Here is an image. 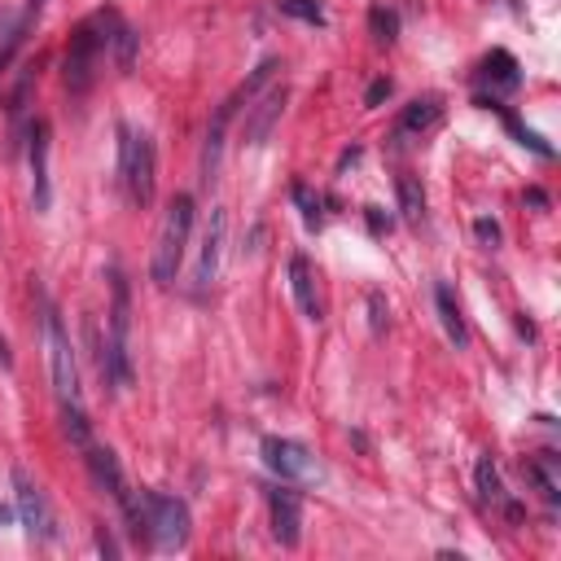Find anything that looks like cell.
<instances>
[{"mask_svg":"<svg viewBox=\"0 0 561 561\" xmlns=\"http://www.w3.org/2000/svg\"><path fill=\"white\" fill-rule=\"evenodd\" d=\"M114 26H118V13H110V9H101V13H92L88 22L75 26V35L66 44V57H61V79H66V88L75 96H83L92 88L96 66H101V53H105Z\"/></svg>","mask_w":561,"mask_h":561,"instance_id":"obj_1","label":"cell"},{"mask_svg":"<svg viewBox=\"0 0 561 561\" xmlns=\"http://www.w3.org/2000/svg\"><path fill=\"white\" fill-rule=\"evenodd\" d=\"M110 294L114 298H110V337L101 346V373L123 390L131 386V294L118 267L110 272Z\"/></svg>","mask_w":561,"mask_h":561,"instance_id":"obj_2","label":"cell"},{"mask_svg":"<svg viewBox=\"0 0 561 561\" xmlns=\"http://www.w3.org/2000/svg\"><path fill=\"white\" fill-rule=\"evenodd\" d=\"M188 232H193V197L175 193L167 215H162V228H158V241H153V259H149L153 285H171L175 280V272L184 263V250H188Z\"/></svg>","mask_w":561,"mask_h":561,"instance_id":"obj_3","label":"cell"},{"mask_svg":"<svg viewBox=\"0 0 561 561\" xmlns=\"http://www.w3.org/2000/svg\"><path fill=\"white\" fill-rule=\"evenodd\" d=\"M188 504L167 495V491H140V535H149L153 548L180 552L188 543Z\"/></svg>","mask_w":561,"mask_h":561,"instance_id":"obj_4","label":"cell"},{"mask_svg":"<svg viewBox=\"0 0 561 561\" xmlns=\"http://www.w3.org/2000/svg\"><path fill=\"white\" fill-rule=\"evenodd\" d=\"M44 342H48V373H53L57 403H61V408H83L75 351H70V337H66V329H61V320H57L53 307H44Z\"/></svg>","mask_w":561,"mask_h":561,"instance_id":"obj_5","label":"cell"},{"mask_svg":"<svg viewBox=\"0 0 561 561\" xmlns=\"http://www.w3.org/2000/svg\"><path fill=\"white\" fill-rule=\"evenodd\" d=\"M153 167H158V158H153V140L145 136V131H127L123 127V153H118V175H123V184H127V197L145 210L149 202H153Z\"/></svg>","mask_w":561,"mask_h":561,"instance_id":"obj_6","label":"cell"},{"mask_svg":"<svg viewBox=\"0 0 561 561\" xmlns=\"http://www.w3.org/2000/svg\"><path fill=\"white\" fill-rule=\"evenodd\" d=\"M263 460H267L272 473L289 478V482H316V478H320L316 456H311L302 443H294V438H267V443H263Z\"/></svg>","mask_w":561,"mask_h":561,"instance_id":"obj_7","label":"cell"},{"mask_svg":"<svg viewBox=\"0 0 561 561\" xmlns=\"http://www.w3.org/2000/svg\"><path fill=\"white\" fill-rule=\"evenodd\" d=\"M13 500H18V517H22V526H26V535L31 539H53V508H48V500H44V491L22 473V469H13Z\"/></svg>","mask_w":561,"mask_h":561,"instance_id":"obj_8","label":"cell"},{"mask_svg":"<svg viewBox=\"0 0 561 561\" xmlns=\"http://www.w3.org/2000/svg\"><path fill=\"white\" fill-rule=\"evenodd\" d=\"M473 482H478V500H482L486 508L504 513L508 522H522V504L504 491V478H500V469H495V460H491V456H482V460L473 465Z\"/></svg>","mask_w":561,"mask_h":561,"instance_id":"obj_9","label":"cell"},{"mask_svg":"<svg viewBox=\"0 0 561 561\" xmlns=\"http://www.w3.org/2000/svg\"><path fill=\"white\" fill-rule=\"evenodd\" d=\"M224 232H228V215L224 206L210 210V224H206V237H202V259H197V294L215 285L219 276V254H224Z\"/></svg>","mask_w":561,"mask_h":561,"instance_id":"obj_10","label":"cell"},{"mask_svg":"<svg viewBox=\"0 0 561 561\" xmlns=\"http://www.w3.org/2000/svg\"><path fill=\"white\" fill-rule=\"evenodd\" d=\"M267 508H272V535L276 543L294 548L302 539V504L294 491H267Z\"/></svg>","mask_w":561,"mask_h":561,"instance_id":"obj_11","label":"cell"},{"mask_svg":"<svg viewBox=\"0 0 561 561\" xmlns=\"http://www.w3.org/2000/svg\"><path fill=\"white\" fill-rule=\"evenodd\" d=\"M31 202L48 210V123L31 127Z\"/></svg>","mask_w":561,"mask_h":561,"instance_id":"obj_12","label":"cell"},{"mask_svg":"<svg viewBox=\"0 0 561 561\" xmlns=\"http://www.w3.org/2000/svg\"><path fill=\"white\" fill-rule=\"evenodd\" d=\"M289 289H294V298H298V307H302V316H307V320H324L320 289H316V267H311L302 254H294V259H289Z\"/></svg>","mask_w":561,"mask_h":561,"instance_id":"obj_13","label":"cell"},{"mask_svg":"<svg viewBox=\"0 0 561 561\" xmlns=\"http://www.w3.org/2000/svg\"><path fill=\"white\" fill-rule=\"evenodd\" d=\"M443 118V101L438 96H416L403 114H399V127H394V136L403 140V136H425L434 123Z\"/></svg>","mask_w":561,"mask_h":561,"instance_id":"obj_14","label":"cell"},{"mask_svg":"<svg viewBox=\"0 0 561 561\" xmlns=\"http://www.w3.org/2000/svg\"><path fill=\"white\" fill-rule=\"evenodd\" d=\"M285 110V88H272L263 101H259V110H254V118H250V127H245V136L259 145L263 136H267V127L276 123V114Z\"/></svg>","mask_w":561,"mask_h":561,"instance_id":"obj_15","label":"cell"},{"mask_svg":"<svg viewBox=\"0 0 561 561\" xmlns=\"http://www.w3.org/2000/svg\"><path fill=\"white\" fill-rule=\"evenodd\" d=\"M434 302H438V320H443V329H447V337L456 342V346H465V320H460V307H456V298H451V289L447 285H434Z\"/></svg>","mask_w":561,"mask_h":561,"instance_id":"obj_16","label":"cell"},{"mask_svg":"<svg viewBox=\"0 0 561 561\" xmlns=\"http://www.w3.org/2000/svg\"><path fill=\"white\" fill-rule=\"evenodd\" d=\"M394 193H399L403 219H408V224H421V219H425V193H421L416 175H399V180H394Z\"/></svg>","mask_w":561,"mask_h":561,"instance_id":"obj_17","label":"cell"},{"mask_svg":"<svg viewBox=\"0 0 561 561\" xmlns=\"http://www.w3.org/2000/svg\"><path fill=\"white\" fill-rule=\"evenodd\" d=\"M526 473H530V482L543 491V500L548 504H557V495H561V478H557V460L543 451V456H535L530 465H526Z\"/></svg>","mask_w":561,"mask_h":561,"instance_id":"obj_18","label":"cell"},{"mask_svg":"<svg viewBox=\"0 0 561 561\" xmlns=\"http://www.w3.org/2000/svg\"><path fill=\"white\" fill-rule=\"evenodd\" d=\"M482 75H486L495 88H504V92H508V88H517V79H522V75H517V61H513L504 48H495V53L482 61Z\"/></svg>","mask_w":561,"mask_h":561,"instance_id":"obj_19","label":"cell"},{"mask_svg":"<svg viewBox=\"0 0 561 561\" xmlns=\"http://www.w3.org/2000/svg\"><path fill=\"white\" fill-rule=\"evenodd\" d=\"M368 26H373V39L377 44H394V35H399V18L390 13V9H368Z\"/></svg>","mask_w":561,"mask_h":561,"instance_id":"obj_20","label":"cell"},{"mask_svg":"<svg viewBox=\"0 0 561 561\" xmlns=\"http://www.w3.org/2000/svg\"><path fill=\"white\" fill-rule=\"evenodd\" d=\"M294 202H298V210H302V224H307V228H320V202L311 197L307 184H294Z\"/></svg>","mask_w":561,"mask_h":561,"instance_id":"obj_21","label":"cell"},{"mask_svg":"<svg viewBox=\"0 0 561 561\" xmlns=\"http://www.w3.org/2000/svg\"><path fill=\"white\" fill-rule=\"evenodd\" d=\"M280 4V13H289V18H302V22H324V13H320V4L316 0H276Z\"/></svg>","mask_w":561,"mask_h":561,"instance_id":"obj_22","label":"cell"},{"mask_svg":"<svg viewBox=\"0 0 561 561\" xmlns=\"http://www.w3.org/2000/svg\"><path fill=\"white\" fill-rule=\"evenodd\" d=\"M386 96H390V79H373L368 92H364V105H381Z\"/></svg>","mask_w":561,"mask_h":561,"instance_id":"obj_23","label":"cell"},{"mask_svg":"<svg viewBox=\"0 0 561 561\" xmlns=\"http://www.w3.org/2000/svg\"><path fill=\"white\" fill-rule=\"evenodd\" d=\"M473 232H478V241H482V245H495V241H500V224H495V219H478V224H473Z\"/></svg>","mask_w":561,"mask_h":561,"instance_id":"obj_24","label":"cell"},{"mask_svg":"<svg viewBox=\"0 0 561 561\" xmlns=\"http://www.w3.org/2000/svg\"><path fill=\"white\" fill-rule=\"evenodd\" d=\"M368 307H373V329L381 333V324H386V311H381V294H368Z\"/></svg>","mask_w":561,"mask_h":561,"instance_id":"obj_25","label":"cell"},{"mask_svg":"<svg viewBox=\"0 0 561 561\" xmlns=\"http://www.w3.org/2000/svg\"><path fill=\"white\" fill-rule=\"evenodd\" d=\"M386 224H390V219H381V210H377V206H368V228H373V232H381Z\"/></svg>","mask_w":561,"mask_h":561,"instance_id":"obj_26","label":"cell"}]
</instances>
